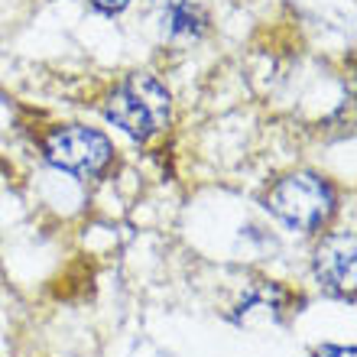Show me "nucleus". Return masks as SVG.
<instances>
[{
    "mask_svg": "<svg viewBox=\"0 0 357 357\" xmlns=\"http://www.w3.org/2000/svg\"><path fill=\"white\" fill-rule=\"evenodd\" d=\"M104 117L133 140H150L169 127L172 98L156 75L133 72L104 98Z\"/></svg>",
    "mask_w": 357,
    "mask_h": 357,
    "instance_id": "nucleus-1",
    "label": "nucleus"
},
{
    "mask_svg": "<svg viewBox=\"0 0 357 357\" xmlns=\"http://www.w3.org/2000/svg\"><path fill=\"white\" fill-rule=\"evenodd\" d=\"M335 188L328 178L315 176V172H292L282 176L266 195V208L280 218L289 231H319L331 215H335Z\"/></svg>",
    "mask_w": 357,
    "mask_h": 357,
    "instance_id": "nucleus-2",
    "label": "nucleus"
},
{
    "mask_svg": "<svg viewBox=\"0 0 357 357\" xmlns=\"http://www.w3.org/2000/svg\"><path fill=\"white\" fill-rule=\"evenodd\" d=\"M46 160L62 172L72 176H101L114 162V143L101 130L82 127V123H66V127H52L43 140Z\"/></svg>",
    "mask_w": 357,
    "mask_h": 357,
    "instance_id": "nucleus-3",
    "label": "nucleus"
},
{
    "mask_svg": "<svg viewBox=\"0 0 357 357\" xmlns=\"http://www.w3.org/2000/svg\"><path fill=\"white\" fill-rule=\"evenodd\" d=\"M357 244L351 231H331L315 247V276L325 289L338 296H354L357 280Z\"/></svg>",
    "mask_w": 357,
    "mask_h": 357,
    "instance_id": "nucleus-4",
    "label": "nucleus"
},
{
    "mask_svg": "<svg viewBox=\"0 0 357 357\" xmlns=\"http://www.w3.org/2000/svg\"><path fill=\"white\" fill-rule=\"evenodd\" d=\"M162 23H166L172 39H195L205 33V13L192 0H169Z\"/></svg>",
    "mask_w": 357,
    "mask_h": 357,
    "instance_id": "nucleus-5",
    "label": "nucleus"
},
{
    "mask_svg": "<svg viewBox=\"0 0 357 357\" xmlns=\"http://www.w3.org/2000/svg\"><path fill=\"white\" fill-rule=\"evenodd\" d=\"M312 357H354V348H335V344H325V348H319Z\"/></svg>",
    "mask_w": 357,
    "mask_h": 357,
    "instance_id": "nucleus-6",
    "label": "nucleus"
},
{
    "mask_svg": "<svg viewBox=\"0 0 357 357\" xmlns=\"http://www.w3.org/2000/svg\"><path fill=\"white\" fill-rule=\"evenodd\" d=\"M98 10H104V13H117V10H123L130 0H91Z\"/></svg>",
    "mask_w": 357,
    "mask_h": 357,
    "instance_id": "nucleus-7",
    "label": "nucleus"
}]
</instances>
